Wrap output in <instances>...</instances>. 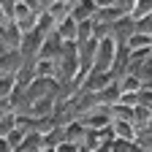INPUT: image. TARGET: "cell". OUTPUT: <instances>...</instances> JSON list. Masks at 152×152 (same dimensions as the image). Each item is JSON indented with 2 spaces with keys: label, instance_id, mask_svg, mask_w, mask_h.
Segmentation results:
<instances>
[{
  "label": "cell",
  "instance_id": "obj_5",
  "mask_svg": "<svg viewBox=\"0 0 152 152\" xmlns=\"http://www.w3.org/2000/svg\"><path fill=\"white\" fill-rule=\"evenodd\" d=\"M152 14V0H133V8H130V19H139V16H149Z\"/></svg>",
  "mask_w": 152,
  "mask_h": 152
},
{
  "label": "cell",
  "instance_id": "obj_2",
  "mask_svg": "<svg viewBox=\"0 0 152 152\" xmlns=\"http://www.w3.org/2000/svg\"><path fill=\"white\" fill-rule=\"evenodd\" d=\"M95 8L92 6V0H73V3L68 6V19H73L76 25L79 22H90V19L95 16Z\"/></svg>",
  "mask_w": 152,
  "mask_h": 152
},
{
  "label": "cell",
  "instance_id": "obj_10",
  "mask_svg": "<svg viewBox=\"0 0 152 152\" xmlns=\"http://www.w3.org/2000/svg\"><path fill=\"white\" fill-rule=\"evenodd\" d=\"M60 3H65V6H71V3H73V0H60Z\"/></svg>",
  "mask_w": 152,
  "mask_h": 152
},
{
  "label": "cell",
  "instance_id": "obj_7",
  "mask_svg": "<svg viewBox=\"0 0 152 152\" xmlns=\"http://www.w3.org/2000/svg\"><path fill=\"white\" fill-rule=\"evenodd\" d=\"M54 152H79V147H76V144H68V141H63V144H57V147H54Z\"/></svg>",
  "mask_w": 152,
  "mask_h": 152
},
{
  "label": "cell",
  "instance_id": "obj_6",
  "mask_svg": "<svg viewBox=\"0 0 152 152\" xmlns=\"http://www.w3.org/2000/svg\"><path fill=\"white\" fill-rule=\"evenodd\" d=\"M133 33H136V35H152V14L133 19Z\"/></svg>",
  "mask_w": 152,
  "mask_h": 152
},
{
  "label": "cell",
  "instance_id": "obj_9",
  "mask_svg": "<svg viewBox=\"0 0 152 152\" xmlns=\"http://www.w3.org/2000/svg\"><path fill=\"white\" fill-rule=\"evenodd\" d=\"M0 152H11V144L6 141V136H0Z\"/></svg>",
  "mask_w": 152,
  "mask_h": 152
},
{
  "label": "cell",
  "instance_id": "obj_1",
  "mask_svg": "<svg viewBox=\"0 0 152 152\" xmlns=\"http://www.w3.org/2000/svg\"><path fill=\"white\" fill-rule=\"evenodd\" d=\"M114 52H117V44L111 38H103L95 46V57H92V71H111V63H114Z\"/></svg>",
  "mask_w": 152,
  "mask_h": 152
},
{
  "label": "cell",
  "instance_id": "obj_4",
  "mask_svg": "<svg viewBox=\"0 0 152 152\" xmlns=\"http://www.w3.org/2000/svg\"><path fill=\"white\" fill-rule=\"evenodd\" d=\"M125 46H128V52H133V49H149L152 46V35H128V41H125Z\"/></svg>",
  "mask_w": 152,
  "mask_h": 152
},
{
  "label": "cell",
  "instance_id": "obj_3",
  "mask_svg": "<svg viewBox=\"0 0 152 152\" xmlns=\"http://www.w3.org/2000/svg\"><path fill=\"white\" fill-rule=\"evenodd\" d=\"M117 90H120V95H122V92H139V90H141V84H139L136 76L125 73V76H120V79H117Z\"/></svg>",
  "mask_w": 152,
  "mask_h": 152
},
{
  "label": "cell",
  "instance_id": "obj_8",
  "mask_svg": "<svg viewBox=\"0 0 152 152\" xmlns=\"http://www.w3.org/2000/svg\"><path fill=\"white\" fill-rule=\"evenodd\" d=\"M92 6L95 8H109V6H114V0H92Z\"/></svg>",
  "mask_w": 152,
  "mask_h": 152
}]
</instances>
